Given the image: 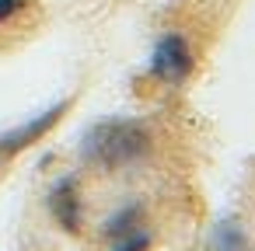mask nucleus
Here are the masks:
<instances>
[{"label": "nucleus", "mask_w": 255, "mask_h": 251, "mask_svg": "<svg viewBox=\"0 0 255 251\" xmlns=\"http://www.w3.org/2000/svg\"><path fill=\"white\" fill-rule=\"evenodd\" d=\"M150 150V133L140 119H102L81 140V157L98 167H126Z\"/></svg>", "instance_id": "1"}, {"label": "nucleus", "mask_w": 255, "mask_h": 251, "mask_svg": "<svg viewBox=\"0 0 255 251\" xmlns=\"http://www.w3.org/2000/svg\"><path fill=\"white\" fill-rule=\"evenodd\" d=\"M150 74L168 81V84H182L189 74H192V49L182 35H164L157 46H154V56H150Z\"/></svg>", "instance_id": "2"}, {"label": "nucleus", "mask_w": 255, "mask_h": 251, "mask_svg": "<svg viewBox=\"0 0 255 251\" xmlns=\"http://www.w3.org/2000/svg\"><path fill=\"white\" fill-rule=\"evenodd\" d=\"M70 108V101H60V105H53V108H46L42 115H35V119H28L25 126H18V129H11V133H4L0 136V161H7V157H14V154H21L25 147H32L35 140H42L60 119H63V112Z\"/></svg>", "instance_id": "3"}, {"label": "nucleus", "mask_w": 255, "mask_h": 251, "mask_svg": "<svg viewBox=\"0 0 255 251\" xmlns=\"http://www.w3.org/2000/svg\"><path fill=\"white\" fill-rule=\"evenodd\" d=\"M49 209L56 216V223L70 234L81 230V195H77V178H63L53 185L49 192Z\"/></svg>", "instance_id": "4"}, {"label": "nucleus", "mask_w": 255, "mask_h": 251, "mask_svg": "<svg viewBox=\"0 0 255 251\" xmlns=\"http://www.w3.org/2000/svg\"><path fill=\"white\" fill-rule=\"evenodd\" d=\"M210 251H245V234L234 220H224L210 234Z\"/></svg>", "instance_id": "5"}, {"label": "nucleus", "mask_w": 255, "mask_h": 251, "mask_svg": "<svg viewBox=\"0 0 255 251\" xmlns=\"http://www.w3.org/2000/svg\"><path fill=\"white\" fill-rule=\"evenodd\" d=\"M136 220H140V206H129V209L116 213V216L109 220V227H105V230H109L112 237H123V234H129V230H133V223H136Z\"/></svg>", "instance_id": "6"}, {"label": "nucleus", "mask_w": 255, "mask_h": 251, "mask_svg": "<svg viewBox=\"0 0 255 251\" xmlns=\"http://www.w3.org/2000/svg\"><path fill=\"white\" fill-rule=\"evenodd\" d=\"M25 4H28V0H0V21H7L11 14H18Z\"/></svg>", "instance_id": "7"}, {"label": "nucleus", "mask_w": 255, "mask_h": 251, "mask_svg": "<svg viewBox=\"0 0 255 251\" xmlns=\"http://www.w3.org/2000/svg\"><path fill=\"white\" fill-rule=\"evenodd\" d=\"M116 251H126V248H123V244H119V248H116Z\"/></svg>", "instance_id": "8"}]
</instances>
